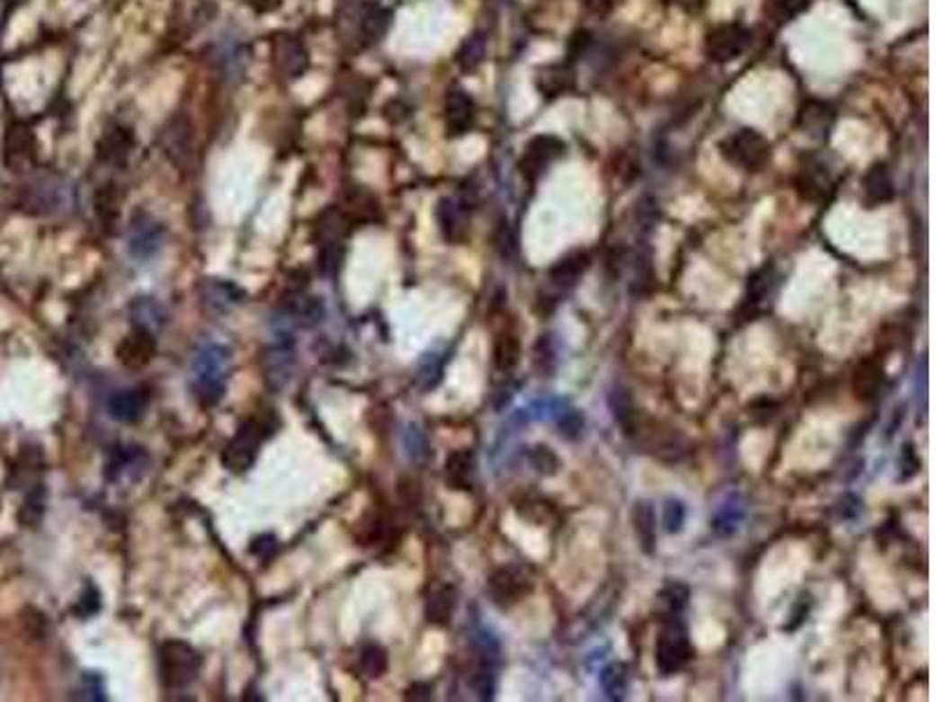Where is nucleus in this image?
Returning a JSON list of instances; mask_svg holds the SVG:
<instances>
[{
  "label": "nucleus",
  "mask_w": 936,
  "mask_h": 702,
  "mask_svg": "<svg viewBox=\"0 0 936 702\" xmlns=\"http://www.w3.org/2000/svg\"><path fill=\"white\" fill-rule=\"evenodd\" d=\"M436 220L438 227H441V235L445 236V242H464L466 232H468V216L464 211V204H459L452 197H442L436 207Z\"/></svg>",
  "instance_id": "f3484780"
},
{
  "label": "nucleus",
  "mask_w": 936,
  "mask_h": 702,
  "mask_svg": "<svg viewBox=\"0 0 936 702\" xmlns=\"http://www.w3.org/2000/svg\"><path fill=\"white\" fill-rule=\"evenodd\" d=\"M120 204H122V195H120L118 185H103L99 188L94 197V209L99 220L103 223L108 232H115V225L120 223Z\"/></svg>",
  "instance_id": "c85d7f7f"
},
{
  "label": "nucleus",
  "mask_w": 936,
  "mask_h": 702,
  "mask_svg": "<svg viewBox=\"0 0 936 702\" xmlns=\"http://www.w3.org/2000/svg\"><path fill=\"white\" fill-rule=\"evenodd\" d=\"M885 384V368L873 359L861 360L860 366L854 368L852 375V391L854 395L864 403L876 401Z\"/></svg>",
  "instance_id": "6ab92c4d"
},
{
  "label": "nucleus",
  "mask_w": 936,
  "mask_h": 702,
  "mask_svg": "<svg viewBox=\"0 0 936 702\" xmlns=\"http://www.w3.org/2000/svg\"><path fill=\"white\" fill-rule=\"evenodd\" d=\"M831 120H833V112L826 103H819V101H807L801 111V118L798 124L807 134H817V131H826L831 127Z\"/></svg>",
  "instance_id": "473e14b6"
},
{
  "label": "nucleus",
  "mask_w": 936,
  "mask_h": 702,
  "mask_svg": "<svg viewBox=\"0 0 936 702\" xmlns=\"http://www.w3.org/2000/svg\"><path fill=\"white\" fill-rule=\"evenodd\" d=\"M771 284H772V265H766V267H761V270H756L747 281V296H744V305H752V307H754V305H759L761 300H766L768 290H771Z\"/></svg>",
  "instance_id": "4c0bfd02"
},
{
  "label": "nucleus",
  "mask_w": 936,
  "mask_h": 702,
  "mask_svg": "<svg viewBox=\"0 0 936 702\" xmlns=\"http://www.w3.org/2000/svg\"><path fill=\"white\" fill-rule=\"evenodd\" d=\"M864 197L871 207L885 204V201H889L895 197V181H892V173H889L887 164L876 162V164L864 173Z\"/></svg>",
  "instance_id": "b1692460"
},
{
  "label": "nucleus",
  "mask_w": 936,
  "mask_h": 702,
  "mask_svg": "<svg viewBox=\"0 0 936 702\" xmlns=\"http://www.w3.org/2000/svg\"><path fill=\"white\" fill-rule=\"evenodd\" d=\"M831 188H833V181H831V173L825 164L819 160H810L798 169V176H796V192L801 195V200L806 201H825L829 197Z\"/></svg>",
  "instance_id": "2eb2a0df"
},
{
  "label": "nucleus",
  "mask_w": 936,
  "mask_h": 702,
  "mask_svg": "<svg viewBox=\"0 0 936 702\" xmlns=\"http://www.w3.org/2000/svg\"><path fill=\"white\" fill-rule=\"evenodd\" d=\"M899 467H901V480H908L913 478V475H918L920 471V459L918 455H915V449H913L911 443H906L904 448H901V455H899Z\"/></svg>",
  "instance_id": "8fccbe9b"
},
{
  "label": "nucleus",
  "mask_w": 936,
  "mask_h": 702,
  "mask_svg": "<svg viewBox=\"0 0 936 702\" xmlns=\"http://www.w3.org/2000/svg\"><path fill=\"white\" fill-rule=\"evenodd\" d=\"M609 405H611L616 424L623 429L625 436H630L635 424L639 422V417H642V413L637 410L635 401H632V395L625 389H613L611 395H609Z\"/></svg>",
  "instance_id": "c756f323"
},
{
  "label": "nucleus",
  "mask_w": 936,
  "mask_h": 702,
  "mask_svg": "<svg viewBox=\"0 0 936 702\" xmlns=\"http://www.w3.org/2000/svg\"><path fill=\"white\" fill-rule=\"evenodd\" d=\"M520 360V340L513 333H501L495 342V366L501 372H511Z\"/></svg>",
  "instance_id": "72a5a7b5"
},
{
  "label": "nucleus",
  "mask_w": 936,
  "mask_h": 702,
  "mask_svg": "<svg viewBox=\"0 0 936 702\" xmlns=\"http://www.w3.org/2000/svg\"><path fill=\"white\" fill-rule=\"evenodd\" d=\"M246 64V52L239 42H230L216 52V68L223 73V77H236L244 71Z\"/></svg>",
  "instance_id": "f704fd0d"
},
{
  "label": "nucleus",
  "mask_w": 936,
  "mask_h": 702,
  "mask_svg": "<svg viewBox=\"0 0 936 702\" xmlns=\"http://www.w3.org/2000/svg\"><path fill=\"white\" fill-rule=\"evenodd\" d=\"M530 461H531V467H534L539 473H543V475H555L559 468V459L555 457L553 449H548V448L531 449Z\"/></svg>",
  "instance_id": "a18cd8bd"
},
{
  "label": "nucleus",
  "mask_w": 936,
  "mask_h": 702,
  "mask_svg": "<svg viewBox=\"0 0 936 702\" xmlns=\"http://www.w3.org/2000/svg\"><path fill=\"white\" fill-rule=\"evenodd\" d=\"M445 478L452 490H471L476 478V457L471 449H457L445 461Z\"/></svg>",
  "instance_id": "393cba45"
},
{
  "label": "nucleus",
  "mask_w": 936,
  "mask_h": 702,
  "mask_svg": "<svg viewBox=\"0 0 936 702\" xmlns=\"http://www.w3.org/2000/svg\"><path fill=\"white\" fill-rule=\"evenodd\" d=\"M752 45V31L742 24L714 26L705 38V57L714 64L740 59Z\"/></svg>",
  "instance_id": "39448f33"
},
{
  "label": "nucleus",
  "mask_w": 936,
  "mask_h": 702,
  "mask_svg": "<svg viewBox=\"0 0 936 702\" xmlns=\"http://www.w3.org/2000/svg\"><path fill=\"white\" fill-rule=\"evenodd\" d=\"M630 518H632V527H635L637 541H639L642 550L646 555H654L655 541H658L654 506H651L648 502H644V499H639V502H635V506H632Z\"/></svg>",
  "instance_id": "4be33fe9"
},
{
  "label": "nucleus",
  "mask_w": 936,
  "mask_h": 702,
  "mask_svg": "<svg viewBox=\"0 0 936 702\" xmlns=\"http://www.w3.org/2000/svg\"><path fill=\"white\" fill-rule=\"evenodd\" d=\"M36 134L29 124H10L3 136V164L10 172H26L36 162Z\"/></svg>",
  "instance_id": "9d476101"
},
{
  "label": "nucleus",
  "mask_w": 936,
  "mask_h": 702,
  "mask_svg": "<svg viewBox=\"0 0 936 702\" xmlns=\"http://www.w3.org/2000/svg\"><path fill=\"white\" fill-rule=\"evenodd\" d=\"M227 370H230V349L220 344H207L197 351L192 360V389L201 405L220 403L227 387Z\"/></svg>",
  "instance_id": "f257e3e1"
},
{
  "label": "nucleus",
  "mask_w": 936,
  "mask_h": 702,
  "mask_svg": "<svg viewBox=\"0 0 936 702\" xmlns=\"http://www.w3.org/2000/svg\"><path fill=\"white\" fill-rule=\"evenodd\" d=\"M654 286V271L646 255H637L635 258V284H632V296H646Z\"/></svg>",
  "instance_id": "a19ab883"
},
{
  "label": "nucleus",
  "mask_w": 936,
  "mask_h": 702,
  "mask_svg": "<svg viewBox=\"0 0 936 702\" xmlns=\"http://www.w3.org/2000/svg\"><path fill=\"white\" fill-rule=\"evenodd\" d=\"M407 700H431L433 698V689L431 684H413L406 693Z\"/></svg>",
  "instance_id": "603ef678"
},
{
  "label": "nucleus",
  "mask_w": 936,
  "mask_h": 702,
  "mask_svg": "<svg viewBox=\"0 0 936 702\" xmlns=\"http://www.w3.org/2000/svg\"><path fill=\"white\" fill-rule=\"evenodd\" d=\"M600 681H602V689H604V693H607L611 700H619V698H623L625 684H628L623 665L607 667V670L602 672Z\"/></svg>",
  "instance_id": "ea45409f"
},
{
  "label": "nucleus",
  "mask_w": 936,
  "mask_h": 702,
  "mask_svg": "<svg viewBox=\"0 0 936 702\" xmlns=\"http://www.w3.org/2000/svg\"><path fill=\"white\" fill-rule=\"evenodd\" d=\"M459 604V592L452 585H442L436 592H431L426 600V620L431 626H450L454 611Z\"/></svg>",
  "instance_id": "5701e85b"
},
{
  "label": "nucleus",
  "mask_w": 936,
  "mask_h": 702,
  "mask_svg": "<svg viewBox=\"0 0 936 702\" xmlns=\"http://www.w3.org/2000/svg\"><path fill=\"white\" fill-rule=\"evenodd\" d=\"M201 670V655L188 642L169 639L157 651L159 681L169 690L188 689Z\"/></svg>",
  "instance_id": "f03ea898"
},
{
  "label": "nucleus",
  "mask_w": 936,
  "mask_h": 702,
  "mask_svg": "<svg viewBox=\"0 0 936 702\" xmlns=\"http://www.w3.org/2000/svg\"><path fill=\"white\" fill-rule=\"evenodd\" d=\"M485 52H487V45H485V38L480 33H473L471 38H466L464 45L457 52V64H459L461 71L471 73L476 71L477 66L483 64Z\"/></svg>",
  "instance_id": "c9c22d12"
},
{
  "label": "nucleus",
  "mask_w": 936,
  "mask_h": 702,
  "mask_svg": "<svg viewBox=\"0 0 936 702\" xmlns=\"http://www.w3.org/2000/svg\"><path fill=\"white\" fill-rule=\"evenodd\" d=\"M584 426L585 419L578 410H569V413H565L562 419H559V433H562L566 440H576V438L581 436V431H584Z\"/></svg>",
  "instance_id": "de8ad7c7"
},
{
  "label": "nucleus",
  "mask_w": 936,
  "mask_h": 702,
  "mask_svg": "<svg viewBox=\"0 0 936 702\" xmlns=\"http://www.w3.org/2000/svg\"><path fill=\"white\" fill-rule=\"evenodd\" d=\"M691 658H693V646H691L689 632L674 620L663 630L658 639V651H655L658 670L663 674H674L683 670Z\"/></svg>",
  "instance_id": "6e6552de"
},
{
  "label": "nucleus",
  "mask_w": 936,
  "mask_h": 702,
  "mask_svg": "<svg viewBox=\"0 0 936 702\" xmlns=\"http://www.w3.org/2000/svg\"><path fill=\"white\" fill-rule=\"evenodd\" d=\"M534 583L520 567L496 569L487 581V592L499 609H511L530 595Z\"/></svg>",
  "instance_id": "1a4fd4ad"
},
{
  "label": "nucleus",
  "mask_w": 936,
  "mask_h": 702,
  "mask_svg": "<svg viewBox=\"0 0 936 702\" xmlns=\"http://www.w3.org/2000/svg\"><path fill=\"white\" fill-rule=\"evenodd\" d=\"M663 522H665V529L670 534H679L683 529V522H686V508L679 499H667L665 511H663Z\"/></svg>",
  "instance_id": "37998d69"
},
{
  "label": "nucleus",
  "mask_w": 936,
  "mask_h": 702,
  "mask_svg": "<svg viewBox=\"0 0 936 702\" xmlns=\"http://www.w3.org/2000/svg\"><path fill=\"white\" fill-rule=\"evenodd\" d=\"M724 160L749 173L763 172L772 157L768 138L756 129H737L718 143Z\"/></svg>",
  "instance_id": "7ed1b4c3"
},
{
  "label": "nucleus",
  "mask_w": 936,
  "mask_h": 702,
  "mask_svg": "<svg viewBox=\"0 0 936 702\" xmlns=\"http://www.w3.org/2000/svg\"><path fill=\"white\" fill-rule=\"evenodd\" d=\"M61 188L57 181L52 178H40L36 183H31L24 192V200L22 204L26 207V211L31 213H49L57 209V204L61 201Z\"/></svg>",
  "instance_id": "aec40b11"
},
{
  "label": "nucleus",
  "mask_w": 936,
  "mask_h": 702,
  "mask_svg": "<svg viewBox=\"0 0 936 702\" xmlns=\"http://www.w3.org/2000/svg\"><path fill=\"white\" fill-rule=\"evenodd\" d=\"M101 609V595L99 591H96L94 585H87V591L83 592V597H80V602L73 607V614L80 616V618H89V616H94L96 611Z\"/></svg>",
  "instance_id": "09e8293b"
},
{
  "label": "nucleus",
  "mask_w": 936,
  "mask_h": 702,
  "mask_svg": "<svg viewBox=\"0 0 936 702\" xmlns=\"http://www.w3.org/2000/svg\"><path fill=\"white\" fill-rule=\"evenodd\" d=\"M134 146L136 138L129 127H124V124L111 127L96 141V160L108 166H124L129 160Z\"/></svg>",
  "instance_id": "4468645a"
},
{
  "label": "nucleus",
  "mask_w": 936,
  "mask_h": 702,
  "mask_svg": "<svg viewBox=\"0 0 936 702\" xmlns=\"http://www.w3.org/2000/svg\"><path fill=\"white\" fill-rule=\"evenodd\" d=\"M290 366H293V349L290 347H274L265 356V375L274 387H281L290 378Z\"/></svg>",
  "instance_id": "2f4dec72"
},
{
  "label": "nucleus",
  "mask_w": 936,
  "mask_h": 702,
  "mask_svg": "<svg viewBox=\"0 0 936 702\" xmlns=\"http://www.w3.org/2000/svg\"><path fill=\"white\" fill-rule=\"evenodd\" d=\"M665 3H674V0H665Z\"/></svg>",
  "instance_id": "6e6d98bb"
},
{
  "label": "nucleus",
  "mask_w": 936,
  "mask_h": 702,
  "mask_svg": "<svg viewBox=\"0 0 936 702\" xmlns=\"http://www.w3.org/2000/svg\"><path fill=\"white\" fill-rule=\"evenodd\" d=\"M566 146L562 138H557V136L553 134H541V136H534L530 143H527V148H524L522 157H520V173H522L527 181H539V178L543 176V173L548 172V166L553 164V162H557L562 155H565Z\"/></svg>",
  "instance_id": "0eeeda50"
},
{
  "label": "nucleus",
  "mask_w": 936,
  "mask_h": 702,
  "mask_svg": "<svg viewBox=\"0 0 936 702\" xmlns=\"http://www.w3.org/2000/svg\"><path fill=\"white\" fill-rule=\"evenodd\" d=\"M147 394L143 389L118 391L108 398V414L120 424H136L147 410Z\"/></svg>",
  "instance_id": "a211bd4d"
},
{
  "label": "nucleus",
  "mask_w": 936,
  "mask_h": 702,
  "mask_svg": "<svg viewBox=\"0 0 936 702\" xmlns=\"http://www.w3.org/2000/svg\"><path fill=\"white\" fill-rule=\"evenodd\" d=\"M272 61L283 77H300L309 68V57L300 40L290 33H279L272 40Z\"/></svg>",
  "instance_id": "ddd939ff"
},
{
  "label": "nucleus",
  "mask_w": 936,
  "mask_h": 702,
  "mask_svg": "<svg viewBox=\"0 0 936 702\" xmlns=\"http://www.w3.org/2000/svg\"><path fill=\"white\" fill-rule=\"evenodd\" d=\"M248 5L258 10V13H272L281 5V0H248Z\"/></svg>",
  "instance_id": "5fc2aeb1"
},
{
  "label": "nucleus",
  "mask_w": 936,
  "mask_h": 702,
  "mask_svg": "<svg viewBox=\"0 0 936 702\" xmlns=\"http://www.w3.org/2000/svg\"><path fill=\"white\" fill-rule=\"evenodd\" d=\"M574 84V76L569 66L553 64V66H543L539 76H536V89L541 92L548 99H555V96L566 94Z\"/></svg>",
  "instance_id": "a878e982"
},
{
  "label": "nucleus",
  "mask_w": 936,
  "mask_h": 702,
  "mask_svg": "<svg viewBox=\"0 0 936 702\" xmlns=\"http://www.w3.org/2000/svg\"><path fill=\"white\" fill-rule=\"evenodd\" d=\"M159 146L178 169H185L192 162V157H195V127H192L188 115L178 112L162 127Z\"/></svg>",
  "instance_id": "423d86ee"
},
{
  "label": "nucleus",
  "mask_w": 936,
  "mask_h": 702,
  "mask_svg": "<svg viewBox=\"0 0 936 702\" xmlns=\"http://www.w3.org/2000/svg\"><path fill=\"white\" fill-rule=\"evenodd\" d=\"M391 19H394V13L389 7L372 5L361 19V38H363L365 45H375V42L382 40L387 31L391 29Z\"/></svg>",
  "instance_id": "cd10ccee"
},
{
  "label": "nucleus",
  "mask_w": 936,
  "mask_h": 702,
  "mask_svg": "<svg viewBox=\"0 0 936 702\" xmlns=\"http://www.w3.org/2000/svg\"><path fill=\"white\" fill-rule=\"evenodd\" d=\"M347 213V218L353 223H370V220L379 218V207L378 200L365 192V190H352L347 192V207L342 209Z\"/></svg>",
  "instance_id": "7c9ffc66"
},
{
  "label": "nucleus",
  "mask_w": 936,
  "mask_h": 702,
  "mask_svg": "<svg viewBox=\"0 0 936 702\" xmlns=\"http://www.w3.org/2000/svg\"><path fill=\"white\" fill-rule=\"evenodd\" d=\"M45 515V490L38 484L36 490L29 492L24 506L19 511V522L24 527H36Z\"/></svg>",
  "instance_id": "58836bf2"
},
{
  "label": "nucleus",
  "mask_w": 936,
  "mask_h": 702,
  "mask_svg": "<svg viewBox=\"0 0 936 702\" xmlns=\"http://www.w3.org/2000/svg\"><path fill=\"white\" fill-rule=\"evenodd\" d=\"M165 227L153 216L138 211L129 223V253L136 260H147L162 246Z\"/></svg>",
  "instance_id": "9b49d317"
},
{
  "label": "nucleus",
  "mask_w": 936,
  "mask_h": 702,
  "mask_svg": "<svg viewBox=\"0 0 936 702\" xmlns=\"http://www.w3.org/2000/svg\"><path fill=\"white\" fill-rule=\"evenodd\" d=\"M660 602L665 604L670 616H677L686 604H689V588L682 583L667 585L665 591L660 592Z\"/></svg>",
  "instance_id": "79ce46f5"
},
{
  "label": "nucleus",
  "mask_w": 936,
  "mask_h": 702,
  "mask_svg": "<svg viewBox=\"0 0 936 702\" xmlns=\"http://www.w3.org/2000/svg\"><path fill=\"white\" fill-rule=\"evenodd\" d=\"M272 433V426L265 424L263 419L251 417L244 422L242 429L236 431L227 448L223 452V467L232 473H246L258 459L260 445L265 443V438Z\"/></svg>",
  "instance_id": "20e7f679"
},
{
  "label": "nucleus",
  "mask_w": 936,
  "mask_h": 702,
  "mask_svg": "<svg viewBox=\"0 0 936 702\" xmlns=\"http://www.w3.org/2000/svg\"><path fill=\"white\" fill-rule=\"evenodd\" d=\"M807 5H810V0H775L772 13H775V19L784 24V22H791L801 13H806Z\"/></svg>",
  "instance_id": "49530a36"
},
{
  "label": "nucleus",
  "mask_w": 936,
  "mask_h": 702,
  "mask_svg": "<svg viewBox=\"0 0 936 702\" xmlns=\"http://www.w3.org/2000/svg\"><path fill=\"white\" fill-rule=\"evenodd\" d=\"M387 667H389V655H387V651H384L379 644H368V646H363V651H361V670H363L365 677H382V674L387 672Z\"/></svg>",
  "instance_id": "e433bc0d"
},
{
  "label": "nucleus",
  "mask_w": 936,
  "mask_h": 702,
  "mask_svg": "<svg viewBox=\"0 0 936 702\" xmlns=\"http://www.w3.org/2000/svg\"><path fill=\"white\" fill-rule=\"evenodd\" d=\"M588 265L590 258L585 251H572V253H566L565 258H559L550 267V281L557 289H574L578 284V279L584 277V271L588 270Z\"/></svg>",
  "instance_id": "412c9836"
},
{
  "label": "nucleus",
  "mask_w": 936,
  "mask_h": 702,
  "mask_svg": "<svg viewBox=\"0 0 936 702\" xmlns=\"http://www.w3.org/2000/svg\"><path fill=\"white\" fill-rule=\"evenodd\" d=\"M471 686L477 693V698L492 700V696H495V674H492L489 665H480L476 672L471 674Z\"/></svg>",
  "instance_id": "c03bdc74"
},
{
  "label": "nucleus",
  "mask_w": 936,
  "mask_h": 702,
  "mask_svg": "<svg viewBox=\"0 0 936 702\" xmlns=\"http://www.w3.org/2000/svg\"><path fill=\"white\" fill-rule=\"evenodd\" d=\"M590 40H593V38H590L588 31H581V33H576V36L572 38V45H569V57H572V59H578L581 54H585Z\"/></svg>",
  "instance_id": "3c124183"
},
{
  "label": "nucleus",
  "mask_w": 936,
  "mask_h": 702,
  "mask_svg": "<svg viewBox=\"0 0 936 702\" xmlns=\"http://www.w3.org/2000/svg\"><path fill=\"white\" fill-rule=\"evenodd\" d=\"M201 298H204V307L211 309V312H227V309H232L235 305H239V298H242V290L235 289L232 284H227V281H207V284L201 286Z\"/></svg>",
  "instance_id": "bb28decb"
},
{
  "label": "nucleus",
  "mask_w": 936,
  "mask_h": 702,
  "mask_svg": "<svg viewBox=\"0 0 936 702\" xmlns=\"http://www.w3.org/2000/svg\"><path fill=\"white\" fill-rule=\"evenodd\" d=\"M581 3L593 14H607L613 7V0H581Z\"/></svg>",
  "instance_id": "864d4df0"
},
{
  "label": "nucleus",
  "mask_w": 936,
  "mask_h": 702,
  "mask_svg": "<svg viewBox=\"0 0 936 702\" xmlns=\"http://www.w3.org/2000/svg\"><path fill=\"white\" fill-rule=\"evenodd\" d=\"M155 351H157L155 335L147 331L146 325H138L129 335L122 337V342L115 349V356H118V360L124 368H129V370H143V368L155 359Z\"/></svg>",
  "instance_id": "f8f14e48"
},
{
  "label": "nucleus",
  "mask_w": 936,
  "mask_h": 702,
  "mask_svg": "<svg viewBox=\"0 0 936 702\" xmlns=\"http://www.w3.org/2000/svg\"><path fill=\"white\" fill-rule=\"evenodd\" d=\"M476 122V101L466 89H450L445 99V124L452 136H461Z\"/></svg>",
  "instance_id": "dca6fc26"
}]
</instances>
